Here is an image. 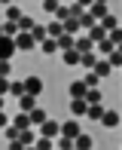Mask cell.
<instances>
[{
  "label": "cell",
  "instance_id": "44dd1931",
  "mask_svg": "<svg viewBox=\"0 0 122 150\" xmlns=\"http://www.w3.org/2000/svg\"><path fill=\"white\" fill-rule=\"evenodd\" d=\"M34 150H55V141H52V138H43V135H37Z\"/></svg>",
  "mask_w": 122,
  "mask_h": 150
},
{
  "label": "cell",
  "instance_id": "8992f818",
  "mask_svg": "<svg viewBox=\"0 0 122 150\" xmlns=\"http://www.w3.org/2000/svg\"><path fill=\"white\" fill-rule=\"evenodd\" d=\"M86 12H89V16L95 18V22H101L104 16H110V9H107V3H92L89 9H86Z\"/></svg>",
  "mask_w": 122,
  "mask_h": 150
},
{
  "label": "cell",
  "instance_id": "f546056e",
  "mask_svg": "<svg viewBox=\"0 0 122 150\" xmlns=\"http://www.w3.org/2000/svg\"><path fill=\"white\" fill-rule=\"evenodd\" d=\"M12 126H15L18 132H22V129H31V120H28V113H18V117L12 120Z\"/></svg>",
  "mask_w": 122,
  "mask_h": 150
},
{
  "label": "cell",
  "instance_id": "b9f144b4",
  "mask_svg": "<svg viewBox=\"0 0 122 150\" xmlns=\"http://www.w3.org/2000/svg\"><path fill=\"white\" fill-rule=\"evenodd\" d=\"M9 150H25V144H22V141L15 138V141H9Z\"/></svg>",
  "mask_w": 122,
  "mask_h": 150
},
{
  "label": "cell",
  "instance_id": "8d00e7d4",
  "mask_svg": "<svg viewBox=\"0 0 122 150\" xmlns=\"http://www.w3.org/2000/svg\"><path fill=\"white\" fill-rule=\"evenodd\" d=\"M3 132H6V138H9V141H15V138H18V129L12 126V122H9V126H6V129H3Z\"/></svg>",
  "mask_w": 122,
  "mask_h": 150
},
{
  "label": "cell",
  "instance_id": "1f68e13d",
  "mask_svg": "<svg viewBox=\"0 0 122 150\" xmlns=\"http://www.w3.org/2000/svg\"><path fill=\"white\" fill-rule=\"evenodd\" d=\"M98 25H101V28H104V31H113V28H116L119 22H116V16H104V18H101V22H98Z\"/></svg>",
  "mask_w": 122,
  "mask_h": 150
},
{
  "label": "cell",
  "instance_id": "4fadbf2b",
  "mask_svg": "<svg viewBox=\"0 0 122 150\" xmlns=\"http://www.w3.org/2000/svg\"><path fill=\"white\" fill-rule=\"evenodd\" d=\"M83 101H86V104H101V101H104V95H101V89L95 86V89H86Z\"/></svg>",
  "mask_w": 122,
  "mask_h": 150
},
{
  "label": "cell",
  "instance_id": "4316f807",
  "mask_svg": "<svg viewBox=\"0 0 122 150\" xmlns=\"http://www.w3.org/2000/svg\"><path fill=\"white\" fill-rule=\"evenodd\" d=\"M95 61H98V55H95V52H79V64H83V67H89V71H92Z\"/></svg>",
  "mask_w": 122,
  "mask_h": 150
},
{
  "label": "cell",
  "instance_id": "5b68a950",
  "mask_svg": "<svg viewBox=\"0 0 122 150\" xmlns=\"http://www.w3.org/2000/svg\"><path fill=\"white\" fill-rule=\"evenodd\" d=\"M79 132H83V129H79V122L73 120V117L67 120V122H61V135H64V138H76Z\"/></svg>",
  "mask_w": 122,
  "mask_h": 150
},
{
  "label": "cell",
  "instance_id": "7c38bea8",
  "mask_svg": "<svg viewBox=\"0 0 122 150\" xmlns=\"http://www.w3.org/2000/svg\"><path fill=\"white\" fill-rule=\"evenodd\" d=\"M110 71H113V67L107 64V58H98V61H95V67H92V74H95L98 80H101V77H107Z\"/></svg>",
  "mask_w": 122,
  "mask_h": 150
},
{
  "label": "cell",
  "instance_id": "30bf717a",
  "mask_svg": "<svg viewBox=\"0 0 122 150\" xmlns=\"http://www.w3.org/2000/svg\"><path fill=\"white\" fill-rule=\"evenodd\" d=\"M73 49L76 52H95V43L89 37H73Z\"/></svg>",
  "mask_w": 122,
  "mask_h": 150
},
{
  "label": "cell",
  "instance_id": "5bb4252c",
  "mask_svg": "<svg viewBox=\"0 0 122 150\" xmlns=\"http://www.w3.org/2000/svg\"><path fill=\"white\" fill-rule=\"evenodd\" d=\"M86 37H89V40H92V43H101V40H104V37H107V31H104V28H101V25H98V22H95V25H92V28H89V34H86Z\"/></svg>",
  "mask_w": 122,
  "mask_h": 150
},
{
  "label": "cell",
  "instance_id": "83f0119b",
  "mask_svg": "<svg viewBox=\"0 0 122 150\" xmlns=\"http://www.w3.org/2000/svg\"><path fill=\"white\" fill-rule=\"evenodd\" d=\"M95 49H98V55H110V52H113V49H116V46H113V43H110V40H107V37H104V40H101V43H95Z\"/></svg>",
  "mask_w": 122,
  "mask_h": 150
},
{
  "label": "cell",
  "instance_id": "d590c367",
  "mask_svg": "<svg viewBox=\"0 0 122 150\" xmlns=\"http://www.w3.org/2000/svg\"><path fill=\"white\" fill-rule=\"evenodd\" d=\"M83 83H86V89H95V86H98V77H95V74L89 71V74H86V80H83Z\"/></svg>",
  "mask_w": 122,
  "mask_h": 150
},
{
  "label": "cell",
  "instance_id": "836d02e7",
  "mask_svg": "<svg viewBox=\"0 0 122 150\" xmlns=\"http://www.w3.org/2000/svg\"><path fill=\"white\" fill-rule=\"evenodd\" d=\"M64 64H79V52L76 49H67L64 52Z\"/></svg>",
  "mask_w": 122,
  "mask_h": 150
},
{
  "label": "cell",
  "instance_id": "3957f363",
  "mask_svg": "<svg viewBox=\"0 0 122 150\" xmlns=\"http://www.w3.org/2000/svg\"><path fill=\"white\" fill-rule=\"evenodd\" d=\"M22 83H25V95H34V98H37V95L43 92V80L40 77H25Z\"/></svg>",
  "mask_w": 122,
  "mask_h": 150
},
{
  "label": "cell",
  "instance_id": "bcb514c9",
  "mask_svg": "<svg viewBox=\"0 0 122 150\" xmlns=\"http://www.w3.org/2000/svg\"><path fill=\"white\" fill-rule=\"evenodd\" d=\"M0 37H3V22H0Z\"/></svg>",
  "mask_w": 122,
  "mask_h": 150
},
{
  "label": "cell",
  "instance_id": "7a4b0ae2",
  "mask_svg": "<svg viewBox=\"0 0 122 150\" xmlns=\"http://www.w3.org/2000/svg\"><path fill=\"white\" fill-rule=\"evenodd\" d=\"M12 43H15V52H31V49H37L34 37H31V34H22V31L12 37Z\"/></svg>",
  "mask_w": 122,
  "mask_h": 150
},
{
  "label": "cell",
  "instance_id": "f907efd6",
  "mask_svg": "<svg viewBox=\"0 0 122 150\" xmlns=\"http://www.w3.org/2000/svg\"><path fill=\"white\" fill-rule=\"evenodd\" d=\"M58 3H64V0H58Z\"/></svg>",
  "mask_w": 122,
  "mask_h": 150
},
{
  "label": "cell",
  "instance_id": "ee69618b",
  "mask_svg": "<svg viewBox=\"0 0 122 150\" xmlns=\"http://www.w3.org/2000/svg\"><path fill=\"white\" fill-rule=\"evenodd\" d=\"M6 126H9V117H6V113L0 110V129H6Z\"/></svg>",
  "mask_w": 122,
  "mask_h": 150
},
{
  "label": "cell",
  "instance_id": "9a60e30c",
  "mask_svg": "<svg viewBox=\"0 0 122 150\" xmlns=\"http://www.w3.org/2000/svg\"><path fill=\"white\" fill-rule=\"evenodd\" d=\"M73 150H92V138L86 132H79L76 138H73Z\"/></svg>",
  "mask_w": 122,
  "mask_h": 150
},
{
  "label": "cell",
  "instance_id": "277c9868",
  "mask_svg": "<svg viewBox=\"0 0 122 150\" xmlns=\"http://www.w3.org/2000/svg\"><path fill=\"white\" fill-rule=\"evenodd\" d=\"M15 55V43H12V37H0V61H9Z\"/></svg>",
  "mask_w": 122,
  "mask_h": 150
},
{
  "label": "cell",
  "instance_id": "7dc6e473",
  "mask_svg": "<svg viewBox=\"0 0 122 150\" xmlns=\"http://www.w3.org/2000/svg\"><path fill=\"white\" fill-rule=\"evenodd\" d=\"M0 3H3V6H9V0H0Z\"/></svg>",
  "mask_w": 122,
  "mask_h": 150
},
{
  "label": "cell",
  "instance_id": "ba28073f",
  "mask_svg": "<svg viewBox=\"0 0 122 150\" xmlns=\"http://www.w3.org/2000/svg\"><path fill=\"white\" fill-rule=\"evenodd\" d=\"M98 122H101L104 129H116V126H119V113H116V110H104V117H101Z\"/></svg>",
  "mask_w": 122,
  "mask_h": 150
},
{
  "label": "cell",
  "instance_id": "681fc988",
  "mask_svg": "<svg viewBox=\"0 0 122 150\" xmlns=\"http://www.w3.org/2000/svg\"><path fill=\"white\" fill-rule=\"evenodd\" d=\"M25 150H34V144H31V147H25Z\"/></svg>",
  "mask_w": 122,
  "mask_h": 150
},
{
  "label": "cell",
  "instance_id": "60d3db41",
  "mask_svg": "<svg viewBox=\"0 0 122 150\" xmlns=\"http://www.w3.org/2000/svg\"><path fill=\"white\" fill-rule=\"evenodd\" d=\"M9 92V77H0V95Z\"/></svg>",
  "mask_w": 122,
  "mask_h": 150
},
{
  "label": "cell",
  "instance_id": "8fae6325",
  "mask_svg": "<svg viewBox=\"0 0 122 150\" xmlns=\"http://www.w3.org/2000/svg\"><path fill=\"white\" fill-rule=\"evenodd\" d=\"M37 49L43 52V55H52V52H58V43H55L52 37H46V40H40V43H37Z\"/></svg>",
  "mask_w": 122,
  "mask_h": 150
},
{
  "label": "cell",
  "instance_id": "603a6c76",
  "mask_svg": "<svg viewBox=\"0 0 122 150\" xmlns=\"http://www.w3.org/2000/svg\"><path fill=\"white\" fill-rule=\"evenodd\" d=\"M18 141H22L25 147H31L34 141H37V135H34V129H22V132H18Z\"/></svg>",
  "mask_w": 122,
  "mask_h": 150
},
{
  "label": "cell",
  "instance_id": "e575fe53",
  "mask_svg": "<svg viewBox=\"0 0 122 150\" xmlns=\"http://www.w3.org/2000/svg\"><path fill=\"white\" fill-rule=\"evenodd\" d=\"M18 28H15V22H3V37H15Z\"/></svg>",
  "mask_w": 122,
  "mask_h": 150
},
{
  "label": "cell",
  "instance_id": "cb8c5ba5",
  "mask_svg": "<svg viewBox=\"0 0 122 150\" xmlns=\"http://www.w3.org/2000/svg\"><path fill=\"white\" fill-rule=\"evenodd\" d=\"M28 34L34 37V43H40V40H46V37H49V34H46V25H34Z\"/></svg>",
  "mask_w": 122,
  "mask_h": 150
},
{
  "label": "cell",
  "instance_id": "52a82bcc",
  "mask_svg": "<svg viewBox=\"0 0 122 150\" xmlns=\"http://www.w3.org/2000/svg\"><path fill=\"white\" fill-rule=\"evenodd\" d=\"M86 107H89V104H86L83 98H70V117H73V120L86 117Z\"/></svg>",
  "mask_w": 122,
  "mask_h": 150
},
{
  "label": "cell",
  "instance_id": "c3c4849f",
  "mask_svg": "<svg viewBox=\"0 0 122 150\" xmlns=\"http://www.w3.org/2000/svg\"><path fill=\"white\" fill-rule=\"evenodd\" d=\"M95 3H107V0H95Z\"/></svg>",
  "mask_w": 122,
  "mask_h": 150
},
{
  "label": "cell",
  "instance_id": "ac0fdd59",
  "mask_svg": "<svg viewBox=\"0 0 122 150\" xmlns=\"http://www.w3.org/2000/svg\"><path fill=\"white\" fill-rule=\"evenodd\" d=\"M18 107H22V113H28V110L37 107V98H34V95H22V98H18Z\"/></svg>",
  "mask_w": 122,
  "mask_h": 150
},
{
  "label": "cell",
  "instance_id": "484cf974",
  "mask_svg": "<svg viewBox=\"0 0 122 150\" xmlns=\"http://www.w3.org/2000/svg\"><path fill=\"white\" fill-rule=\"evenodd\" d=\"M86 117H89V120H95V122H98L101 117H104V107H101V104H89V107H86Z\"/></svg>",
  "mask_w": 122,
  "mask_h": 150
},
{
  "label": "cell",
  "instance_id": "7bdbcfd3",
  "mask_svg": "<svg viewBox=\"0 0 122 150\" xmlns=\"http://www.w3.org/2000/svg\"><path fill=\"white\" fill-rule=\"evenodd\" d=\"M73 3H76V6H83V9H89V6L95 3V0H73Z\"/></svg>",
  "mask_w": 122,
  "mask_h": 150
},
{
  "label": "cell",
  "instance_id": "7402d4cb",
  "mask_svg": "<svg viewBox=\"0 0 122 150\" xmlns=\"http://www.w3.org/2000/svg\"><path fill=\"white\" fill-rule=\"evenodd\" d=\"M55 16V22H64V18H70V3H58V9L52 12Z\"/></svg>",
  "mask_w": 122,
  "mask_h": 150
},
{
  "label": "cell",
  "instance_id": "d4e9b609",
  "mask_svg": "<svg viewBox=\"0 0 122 150\" xmlns=\"http://www.w3.org/2000/svg\"><path fill=\"white\" fill-rule=\"evenodd\" d=\"M83 95H86V83L83 80H73L70 83V98H83Z\"/></svg>",
  "mask_w": 122,
  "mask_h": 150
},
{
  "label": "cell",
  "instance_id": "ab89813d",
  "mask_svg": "<svg viewBox=\"0 0 122 150\" xmlns=\"http://www.w3.org/2000/svg\"><path fill=\"white\" fill-rule=\"evenodd\" d=\"M12 74V67H9V61H0V77H9Z\"/></svg>",
  "mask_w": 122,
  "mask_h": 150
},
{
  "label": "cell",
  "instance_id": "9c48e42d",
  "mask_svg": "<svg viewBox=\"0 0 122 150\" xmlns=\"http://www.w3.org/2000/svg\"><path fill=\"white\" fill-rule=\"evenodd\" d=\"M61 31L70 34V37H79V34H83V31H79V22H76V18H64V22H61Z\"/></svg>",
  "mask_w": 122,
  "mask_h": 150
},
{
  "label": "cell",
  "instance_id": "6da1fadb",
  "mask_svg": "<svg viewBox=\"0 0 122 150\" xmlns=\"http://www.w3.org/2000/svg\"><path fill=\"white\" fill-rule=\"evenodd\" d=\"M40 135H43V138H52V141H55L58 135H61V122H55L52 117H46L43 122H40Z\"/></svg>",
  "mask_w": 122,
  "mask_h": 150
},
{
  "label": "cell",
  "instance_id": "e0dca14e",
  "mask_svg": "<svg viewBox=\"0 0 122 150\" xmlns=\"http://www.w3.org/2000/svg\"><path fill=\"white\" fill-rule=\"evenodd\" d=\"M34 25H37V22H34V18L28 16V12H22V18H18V22H15V28L22 31V34H28V31L34 28Z\"/></svg>",
  "mask_w": 122,
  "mask_h": 150
},
{
  "label": "cell",
  "instance_id": "2e32d148",
  "mask_svg": "<svg viewBox=\"0 0 122 150\" xmlns=\"http://www.w3.org/2000/svg\"><path fill=\"white\" fill-rule=\"evenodd\" d=\"M46 117H49V113H46L43 107H34V110H28V120H31V126H40V122H43Z\"/></svg>",
  "mask_w": 122,
  "mask_h": 150
},
{
  "label": "cell",
  "instance_id": "74e56055",
  "mask_svg": "<svg viewBox=\"0 0 122 150\" xmlns=\"http://www.w3.org/2000/svg\"><path fill=\"white\" fill-rule=\"evenodd\" d=\"M43 9L46 12H55L58 9V0H43Z\"/></svg>",
  "mask_w": 122,
  "mask_h": 150
},
{
  "label": "cell",
  "instance_id": "4dcf8cb0",
  "mask_svg": "<svg viewBox=\"0 0 122 150\" xmlns=\"http://www.w3.org/2000/svg\"><path fill=\"white\" fill-rule=\"evenodd\" d=\"M55 147H58V150H73V138H64V135H58V138H55Z\"/></svg>",
  "mask_w": 122,
  "mask_h": 150
},
{
  "label": "cell",
  "instance_id": "f35d334b",
  "mask_svg": "<svg viewBox=\"0 0 122 150\" xmlns=\"http://www.w3.org/2000/svg\"><path fill=\"white\" fill-rule=\"evenodd\" d=\"M83 12H86L83 6H76V3H70V18H79V16H83Z\"/></svg>",
  "mask_w": 122,
  "mask_h": 150
},
{
  "label": "cell",
  "instance_id": "f6af8a7d",
  "mask_svg": "<svg viewBox=\"0 0 122 150\" xmlns=\"http://www.w3.org/2000/svg\"><path fill=\"white\" fill-rule=\"evenodd\" d=\"M0 110H3V95H0Z\"/></svg>",
  "mask_w": 122,
  "mask_h": 150
},
{
  "label": "cell",
  "instance_id": "f1b7e54d",
  "mask_svg": "<svg viewBox=\"0 0 122 150\" xmlns=\"http://www.w3.org/2000/svg\"><path fill=\"white\" fill-rule=\"evenodd\" d=\"M46 34H49L52 40H55V37H61V34H64V31H61V22H55V18H52V22L46 25Z\"/></svg>",
  "mask_w": 122,
  "mask_h": 150
},
{
  "label": "cell",
  "instance_id": "d6986e66",
  "mask_svg": "<svg viewBox=\"0 0 122 150\" xmlns=\"http://www.w3.org/2000/svg\"><path fill=\"white\" fill-rule=\"evenodd\" d=\"M55 43H58V52L73 49V37H70V34H61V37H55Z\"/></svg>",
  "mask_w": 122,
  "mask_h": 150
},
{
  "label": "cell",
  "instance_id": "d6a6232c",
  "mask_svg": "<svg viewBox=\"0 0 122 150\" xmlns=\"http://www.w3.org/2000/svg\"><path fill=\"white\" fill-rule=\"evenodd\" d=\"M22 18V9L18 6H6V22H18Z\"/></svg>",
  "mask_w": 122,
  "mask_h": 150
},
{
  "label": "cell",
  "instance_id": "ffe728a7",
  "mask_svg": "<svg viewBox=\"0 0 122 150\" xmlns=\"http://www.w3.org/2000/svg\"><path fill=\"white\" fill-rule=\"evenodd\" d=\"M6 95L22 98V95H25V83H22V80H9V92H6Z\"/></svg>",
  "mask_w": 122,
  "mask_h": 150
}]
</instances>
